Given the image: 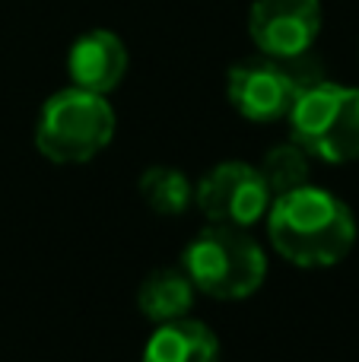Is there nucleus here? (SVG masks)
<instances>
[{"label":"nucleus","mask_w":359,"mask_h":362,"mask_svg":"<svg viewBox=\"0 0 359 362\" xmlns=\"http://www.w3.org/2000/svg\"><path fill=\"white\" fill-rule=\"evenodd\" d=\"M264 219L273 251L302 270L334 267L353 251L356 242L353 210L315 185L273 197Z\"/></svg>","instance_id":"obj_1"},{"label":"nucleus","mask_w":359,"mask_h":362,"mask_svg":"<svg viewBox=\"0 0 359 362\" xmlns=\"http://www.w3.org/2000/svg\"><path fill=\"white\" fill-rule=\"evenodd\" d=\"M182 267L197 293L220 302H239L264 286L267 255L245 229L207 223V229L188 242Z\"/></svg>","instance_id":"obj_2"},{"label":"nucleus","mask_w":359,"mask_h":362,"mask_svg":"<svg viewBox=\"0 0 359 362\" xmlns=\"http://www.w3.org/2000/svg\"><path fill=\"white\" fill-rule=\"evenodd\" d=\"M114 127L118 121L108 95L70 86L42 105L35 121V146L57 165H80L112 144Z\"/></svg>","instance_id":"obj_3"},{"label":"nucleus","mask_w":359,"mask_h":362,"mask_svg":"<svg viewBox=\"0 0 359 362\" xmlns=\"http://www.w3.org/2000/svg\"><path fill=\"white\" fill-rule=\"evenodd\" d=\"M322 80H324L322 67L309 54L286 57V61L261 54L229 67L226 95L245 121L273 124V121L290 118L299 95L305 89L318 86Z\"/></svg>","instance_id":"obj_4"},{"label":"nucleus","mask_w":359,"mask_h":362,"mask_svg":"<svg viewBox=\"0 0 359 362\" xmlns=\"http://www.w3.org/2000/svg\"><path fill=\"white\" fill-rule=\"evenodd\" d=\"M290 137L312 159L343 165L359 159V89L322 80L290 112Z\"/></svg>","instance_id":"obj_5"},{"label":"nucleus","mask_w":359,"mask_h":362,"mask_svg":"<svg viewBox=\"0 0 359 362\" xmlns=\"http://www.w3.org/2000/svg\"><path fill=\"white\" fill-rule=\"evenodd\" d=\"M273 194L267 191L258 165H248L242 159H229L207 172L194 187V204L216 226H248L261 223L271 210Z\"/></svg>","instance_id":"obj_6"},{"label":"nucleus","mask_w":359,"mask_h":362,"mask_svg":"<svg viewBox=\"0 0 359 362\" xmlns=\"http://www.w3.org/2000/svg\"><path fill=\"white\" fill-rule=\"evenodd\" d=\"M322 32V0H254L248 10V35L267 57L309 54Z\"/></svg>","instance_id":"obj_7"},{"label":"nucleus","mask_w":359,"mask_h":362,"mask_svg":"<svg viewBox=\"0 0 359 362\" xmlns=\"http://www.w3.org/2000/svg\"><path fill=\"white\" fill-rule=\"evenodd\" d=\"M67 74L70 83L89 93L108 95L121 86L127 74V48L114 32L93 29L83 32L67 54Z\"/></svg>","instance_id":"obj_8"},{"label":"nucleus","mask_w":359,"mask_h":362,"mask_svg":"<svg viewBox=\"0 0 359 362\" xmlns=\"http://www.w3.org/2000/svg\"><path fill=\"white\" fill-rule=\"evenodd\" d=\"M140 362H220V340L204 321L184 315L156 325Z\"/></svg>","instance_id":"obj_9"},{"label":"nucleus","mask_w":359,"mask_h":362,"mask_svg":"<svg viewBox=\"0 0 359 362\" xmlns=\"http://www.w3.org/2000/svg\"><path fill=\"white\" fill-rule=\"evenodd\" d=\"M194 296H197V289L191 283V276L184 274V267H156L140 283L137 308L153 325H165V321L191 315Z\"/></svg>","instance_id":"obj_10"},{"label":"nucleus","mask_w":359,"mask_h":362,"mask_svg":"<svg viewBox=\"0 0 359 362\" xmlns=\"http://www.w3.org/2000/svg\"><path fill=\"white\" fill-rule=\"evenodd\" d=\"M137 191L146 200V206L163 213V216H178L194 204V185L184 172L172 169V165H150L140 175Z\"/></svg>","instance_id":"obj_11"},{"label":"nucleus","mask_w":359,"mask_h":362,"mask_svg":"<svg viewBox=\"0 0 359 362\" xmlns=\"http://www.w3.org/2000/svg\"><path fill=\"white\" fill-rule=\"evenodd\" d=\"M309 159H312L309 153H305L296 140H290V144L271 146V150L264 153V159H261L258 172H261V178H264L267 191H271L273 197H280V194H286V191H296V187L309 185V175H312Z\"/></svg>","instance_id":"obj_12"}]
</instances>
